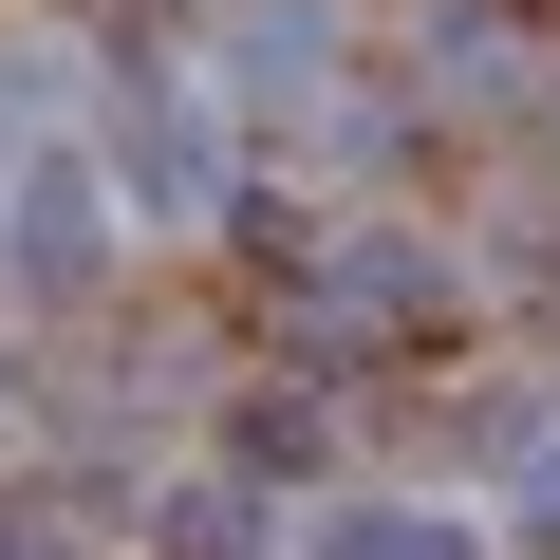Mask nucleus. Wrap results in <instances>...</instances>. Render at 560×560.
Returning a JSON list of instances; mask_svg holds the SVG:
<instances>
[{
    "instance_id": "f257e3e1",
    "label": "nucleus",
    "mask_w": 560,
    "mask_h": 560,
    "mask_svg": "<svg viewBox=\"0 0 560 560\" xmlns=\"http://www.w3.org/2000/svg\"><path fill=\"white\" fill-rule=\"evenodd\" d=\"M20 261H38V280H94V187H75V168L20 187Z\"/></svg>"
},
{
    "instance_id": "f03ea898",
    "label": "nucleus",
    "mask_w": 560,
    "mask_h": 560,
    "mask_svg": "<svg viewBox=\"0 0 560 560\" xmlns=\"http://www.w3.org/2000/svg\"><path fill=\"white\" fill-rule=\"evenodd\" d=\"M224 57H243V94H300V75H318V57H337V38H318V20H300V0H261V20H243V38H224Z\"/></svg>"
},
{
    "instance_id": "7ed1b4c3",
    "label": "nucleus",
    "mask_w": 560,
    "mask_h": 560,
    "mask_svg": "<svg viewBox=\"0 0 560 560\" xmlns=\"http://www.w3.org/2000/svg\"><path fill=\"white\" fill-rule=\"evenodd\" d=\"M337 560H448V541H430V523H374V504H355V523H337Z\"/></svg>"
}]
</instances>
